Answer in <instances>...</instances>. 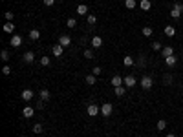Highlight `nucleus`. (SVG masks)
Here are the masks:
<instances>
[{"instance_id":"obj_1","label":"nucleus","mask_w":183,"mask_h":137,"mask_svg":"<svg viewBox=\"0 0 183 137\" xmlns=\"http://www.w3.org/2000/svg\"><path fill=\"white\" fill-rule=\"evenodd\" d=\"M141 88H143V90H150L152 88V84H154V79L150 77V75H143V77H141Z\"/></svg>"},{"instance_id":"obj_2","label":"nucleus","mask_w":183,"mask_h":137,"mask_svg":"<svg viewBox=\"0 0 183 137\" xmlns=\"http://www.w3.org/2000/svg\"><path fill=\"white\" fill-rule=\"evenodd\" d=\"M112 112H114V104L112 102H104V104L101 106V115H103V117H110Z\"/></svg>"},{"instance_id":"obj_3","label":"nucleus","mask_w":183,"mask_h":137,"mask_svg":"<svg viewBox=\"0 0 183 137\" xmlns=\"http://www.w3.org/2000/svg\"><path fill=\"white\" fill-rule=\"evenodd\" d=\"M183 13V4H174L172 6V11H170V17L172 18H179Z\"/></svg>"},{"instance_id":"obj_4","label":"nucleus","mask_w":183,"mask_h":137,"mask_svg":"<svg viewBox=\"0 0 183 137\" xmlns=\"http://www.w3.org/2000/svg\"><path fill=\"white\" fill-rule=\"evenodd\" d=\"M86 113L90 115V117H95V115H99V113H101V110H99V106H97V104H88Z\"/></svg>"},{"instance_id":"obj_5","label":"nucleus","mask_w":183,"mask_h":137,"mask_svg":"<svg viewBox=\"0 0 183 137\" xmlns=\"http://www.w3.org/2000/svg\"><path fill=\"white\" fill-rule=\"evenodd\" d=\"M123 84H125L126 88H134L135 84H137V80H135L134 75H126V77L123 79Z\"/></svg>"},{"instance_id":"obj_6","label":"nucleus","mask_w":183,"mask_h":137,"mask_svg":"<svg viewBox=\"0 0 183 137\" xmlns=\"http://www.w3.org/2000/svg\"><path fill=\"white\" fill-rule=\"evenodd\" d=\"M20 99L26 101V102L31 101V99H33V90H29V88H28V90H24L22 93H20Z\"/></svg>"},{"instance_id":"obj_7","label":"nucleus","mask_w":183,"mask_h":137,"mask_svg":"<svg viewBox=\"0 0 183 137\" xmlns=\"http://www.w3.org/2000/svg\"><path fill=\"white\" fill-rule=\"evenodd\" d=\"M62 50H64V46H60L59 42L51 48V51H53V55H55V57H62Z\"/></svg>"},{"instance_id":"obj_8","label":"nucleus","mask_w":183,"mask_h":137,"mask_svg":"<svg viewBox=\"0 0 183 137\" xmlns=\"http://www.w3.org/2000/svg\"><path fill=\"white\" fill-rule=\"evenodd\" d=\"M22 59H24V62H26V64H31L33 60H35V53H33V51H26Z\"/></svg>"},{"instance_id":"obj_9","label":"nucleus","mask_w":183,"mask_h":137,"mask_svg":"<svg viewBox=\"0 0 183 137\" xmlns=\"http://www.w3.org/2000/svg\"><path fill=\"white\" fill-rule=\"evenodd\" d=\"M22 115L26 119H29V117H33V115H35V110H33L31 106H26L24 110H22Z\"/></svg>"},{"instance_id":"obj_10","label":"nucleus","mask_w":183,"mask_h":137,"mask_svg":"<svg viewBox=\"0 0 183 137\" xmlns=\"http://www.w3.org/2000/svg\"><path fill=\"white\" fill-rule=\"evenodd\" d=\"M165 62H167L168 68H174L176 62H178V57H176V55H170V57H167V59H165Z\"/></svg>"},{"instance_id":"obj_11","label":"nucleus","mask_w":183,"mask_h":137,"mask_svg":"<svg viewBox=\"0 0 183 137\" xmlns=\"http://www.w3.org/2000/svg\"><path fill=\"white\" fill-rule=\"evenodd\" d=\"M20 44H22V37H20V35H13L11 37V46L13 48H18Z\"/></svg>"},{"instance_id":"obj_12","label":"nucleus","mask_w":183,"mask_h":137,"mask_svg":"<svg viewBox=\"0 0 183 137\" xmlns=\"http://www.w3.org/2000/svg\"><path fill=\"white\" fill-rule=\"evenodd\" d=\"M161 55L167 59V57H170V55H174V50H172V46H165L163 50H161Z\"/></svg>"},{"instance_id":"obj_13","label":"nucleus","mask_w":183,"mask_h":137,"mask_svg":"<svg viewBox=\"0 0 183 137\" xmlns=\"http://www.w3.org/2000/svg\"><path fill=\"white\" fill-rule=\"evenodd\" d=\"M59 44L66 48V46H70V44H72V38H70V37H68V35H62V37H60V38H59Z\"/></svg>"},{"instance_id":"obj_14","label":"nucleus","mask_w":183,"mask_h":137,"mask_svg":"<svg viewBox=\"0 0 183 137\" xmlns=\"http://www.w3.org/2000/svg\"><path fill=\"white\" fill-rule=\"evenodd\" d=\"M112 84H114V88L121 86V84H123V77H121V75H114V77H112Z\"/></svg>"},{"instance_id":"obj_15","label":"nucleus","mask_w":183,"mask_h":137,"mask_svg":"<svg viewBox=\"0 0 183 137\" xmlns=\"http://www.w3.org/2000/svg\"><path fill=\"white\" fill-rule=\"evenodd\" d=\"M86 13H88V6H86V4H81V6H77V15L84 17Z\"/></svg>"},{"instance_id":"obj_16","label":"nucleus","mask_w":183,"mask_h":137,"mask_svg":"<svg viewBox=\"0 0 183 137\" xmlns=\"http://www.w3.org/2000/svg\"><path fill=\"white\" fill-rule=\"evenodd\" d=\"M163 31H165L167 37H174V35H176V27H174V26H165Z\"/></svg>"},{"instance_id":"obj_17","label":"nucleus","mask_w":183,"mask_h":137,"mask_svg":"<svg viewBox=\"0 0 183 137\" xmlns=\"http://www.w3.org/2000/svg\"><path fill=\"white\" fill-rule=\"evenodd\" d=\"M139 8H141V9H143V11H148V9H150V8H152V4H150V0H141V2H139Z\"/></svg>"},{"instance_id":"obj_18","label":"nucleus","mask_w":183,"mask_h":137,"mask_svg":"<svg viewBox=\"0 0 183 137\" xmlns=\"http://www.w3.org/2000/svg\"><path fill=\"white\" fill-rule=\"evenodd\" d=\"M123 64H125L126 68H130V66H134V64H135V60H134V57H130V55H126V57L123 59Z\"/></svg>"},{"instance_id":"obj_19","label":"nucleus","mask_w":183,"mask_h":137,"mask_svg":"<svg viewBox=\"0 0 183 137\" xmlns=\"http://www.w3.org/2000/svg\"><path fill=\"white\" fill-rule=\"evenodd\" d=\"M95 80H97L95 75H86V79H84V82L88 86H93V84H95Z\"/></svg>"},{"instance_id":"obj_20","label":"nucleus","mask_w":183,"mask_h":137,"mask_svg":"<svg viewBox=\"0 0 183 137\" xmlns=\"http://www.w3.org/2000/svg\"><path fill=\"white\" fill-rule=\"evenodd\" d=\"M92 46L93 48H101V46H103V38H101V37H93L92 38Z\"/></svg>"},{"instance_id":"obj_21","label":"nucleus","mask_w":183,"mask_h":137,"mask_svg":"<svg viewBox=\"0 0 183 137\" xmlns=\"http://www.w3.org/2000/svg\"><path fill=\"white\" fill-rule=\"evenodd\" d=\"M15 31V26H13V22H6L4 24V33H13Z\"/></svg>"},{"instance_id":"obj_22","label":"nucleus","mask_w":183,"mask_h":137,"mask_svg":"<svg viewBox=\"0 0 183 137\" xmlns=\"http://www.w3.org/2000/svg\"><path fill=\"white\" fill-rule=\"evenodd\" d=\"M29 38H31V40H39V38H40V31H39V29H31V31H29Z\"/></svg>"},{"instance_id":"obj_23","label":"nucleus","mask_w":183,"mask_h":137,"mask_svg":"<svg viewBox=\"0 0 183 137\" xmlns=\"http://www.w3.org/2000/svg\"><path fill=\"white\" fill-rule=\"evenodd\" d=\"M135 64H137L139 68H143V66L147 64V59H145V55H139V57H137V60H135Z\"/></svg>"},{"instance_id":"obj_24","label":"nucleus","mask_w":183,"mask_h":137,"mask_svg":"<svg viewBox=\"0 0 183 137\" xmlns=\"http://www.w3.org/2000/svg\"><path fill=\"white\" fill-rule=\"evenodd\" d=\"M152 50L154 51H161V50H163V46H161L159 40H154V42H152Z\"/></svg>"},{"instance_id":"obj_25","label":"nucleus","mask_w":183,"mask_h":137,"mask_svg":"<svg viewBox=\"0 0 183 137\" xmlns=\"http://www.w3.org/2000/svg\"><path fill=\"white\" fill-rule=\"evenodd\" d=\"M143 37H152V27L150 26H143Z\"/></svg>"},{"instance_id":"obj_26","label":"nucleus","mask_w":183,"mask_h":137,"mask_svg":"<svg viewBox=\"0 0 183 137\" xmlns=\"http://www.w3.org/2000/svg\"><path fill=\"white\" fill-rule=\"evenodd\" d=\"M0 59H2L4 62H8V60H9V51H8V50H2V53H0Z\"/></svg>"},{"instance_id":"obj_27","label":"nucleus","mask_w":183,"mask_h":137,"mask_svg":"<svg viewBox=\"0 0 183 137\" xmlns=\"http://www.w3.org/2000/svg\"><path fill=\"white\" fill-rule=\"evenodd\" d=\"M40 99H42V101H48V99H50V90H40Z\"/></svg>"},{"instance_id":"obj_28","label":"nucleus","mask_w":183,"mask_h":137,"mask_svg":"<svg viewBox=\"0 0 183 137\" xmlns=\"http://www.w3.org/2000/svg\"><path fill=\"white\" fill-rule=\"evenodd\" d=\"M33 132H35V134H42L44 132V126L40 124V122H37V124L33 126Z\"/></svg>"},{"instance_id":"obj_29","label":"nucleus","mask_w":183,"mask_h":137,"mask_svg":"<svg viewBox=\"0 0 183 137\" xmlns=\"http://www.w3.org/2000/svg\"><path fill=\"white\" fill-rule=\"evenodd\" d=\"M114 92H116V95H117V97H123V95H125V92H126V90H125V88H123V86H117V88H116V90H114Z\"/></svg>"},{"instance_id":"obj_30","label":"nucleus","mask_w":183,"mask_h":137,"mask_svg":"<svg viewBox=\"0 0 183 137\" xmlns=\"http://www.w3.org/2000/svg\"><path fill=\"white\" fill-rule=\"evenodd\" d=\"M165 128H167V121L159 119V121H158V132H161V130H165Z\"/></svg>"},{"instance_id":"obj_31","label":"nucleus","mask_w":183,"mask_h":137,"mask_svg":"<svg viewBox=\"0 0 183 137\" xmlns=\"http://www.w3.org/2000/svg\"><path fill=\"white\" fill-rule=\"evenodd\" d=\"M125 6H126V9H134L135 8V0H125Z\"/></svg>"},{"instance_id":"obj_32","label":"nucleus","mask_w":183,"mask_h":137,"mask_svg":"<svg viewBox=\"0 0 183 137\" xmlns=\"http://www.w3.org/2000/svg\"><path fill=\"white\" fill-rule=\"evenodd\" d=\"M66 26H68V27H75V26H77V20L73 18V17H70V18H68V22H66Z\"/></svg>"},{"instance_id":"obj_33","label":"nucleus","mask_w":183,"mask_h":137,"mask_svg":"<svg viewBox=\"0 0 183 137\" xmlns=\"http://www.w3.org/2000/svg\"><path fill=\"white\" fill-rule=\"evenodd\" d=\"M50 62H51L50 57H40V64L42 66H50Z\"/></svg>"},{"instance_id":"obj_34","label":"nucleus","mask_w":183,"mask_h":137,"mask_svg":"<svg viewBox=\"0 0 183 137\" xmlns=\"http://www.w3.org/2000/svg\"><path fill=\"white\" fill-rule=\"evenodd\" d=\"M84 57H86V59H93L95 55H93V51H92V50H84Z\"/></svg>"},{"instance_id":"obj_35","label":"nucleus","mask_w":183,"mask_h":137,"mask_svg":"<svg viewBox=\"0 0 183 137\" xmlns=\"http://www.w3.org/2000/svg\"><path fill=\"white\" fill-rule=\"evenodd\" d=\"M101 71H103V70H101L99 66H95V68L92 70V75H95V77H99V75H101Z\"/></svg>"},{"instance_id":"obj_36","label":"nucleus","mask_w":183,"mask_h":137,"mask_svg":"<svg viewBox=\"0 0 183 137\" xmlns=\"http://www.w3.org/2000/svg\"><path fill=\"white\" fill-rule=\"evenodd\" d=\"M86 22H88V24H90V26H93V24H95V17H93V15H88V18H86Z\"/></svg>"},{"instance_id":"obj_37","label":"nucleus","mask_w":183,"mask_h":137,"mask_svg":"<svg viewBox=\"0 0 183 137\" xmlns=\"http://www.w3.org/2000/svg\"><path fill=\"white\" fill-rule=\"evenodd\" d=\"M13 17H15V15H13V11H6V20H8V22H11Z\"/></svg>"},{"instance_id":"obj_38","label":"nucleus","mask_w":183,"mask_h":137,"mask_svg":"<svg viewBox=\"0 0 183 137\" xmlns=\"http://www.w3.org/2000/svg\"><path fill=\"white\" fill-rule=\"evenodd\" d=\"M2 73H4V75H9V73H11V68H9L8 64H6V66L2 68Z\"/></svg>"},{"instance_id":"obj_39","label":"nucleus","mask_w":183,"mask_h":137,"mask_svg":"<svg viewBox=\"0 0 183 137\" xmlns=\"http://www.w3.org/2000/svg\"><path fill=\"white\" fill-rule=\"evenodd\" d=\"M37 108H39V110H42V108H44V101H42V99H39V102H37Z\"/></svg>"},{"instance_id":"obj_40","label":"nucleus","mask_w":183,"mask_h":137,"mask_svg":"<svg viewBox=\"0 0 183 137\" xmlns=\"http://www.w3.org/2000/svg\"><path fill=\"white\" fill-rule=\"evenodd\" d=\"M165 82H167V84H170V82H172V75H165Z\"/></svg>"},{"instance_id":"obj_41","label":"nucleus","mask_w":183,"mask_h":137,"mask_svg":"<svg viewBox=\"0 0 183 137\" xmlns=\"http://www.w3.org/2000/svg\"><path fill=\"white\" fill-rule=\"evenodd\" d=\"M55 4V0H44V6H53Z\"/></svg>"},{"instance_id":"obj_42","label":"nucleus","mask_w":183,"mask_h":137,"mask_svg":"<svg viewBox=\"0 0 183 137\" xmlns=\"http://www.w3.org/2000/svg\"><path fill=\"white\" fill-rule=\"evenodd\" d=\"M167 137H176V135H174V134H168V135H167Z\"/></svg>"},{"instance_id":"obj_43","label":"nucleus","mask_w":183,"mask_h":137,"mask_svg":"<svg viewBox=\"0 0 183 137\" xmlns=\"http://www.w3.org/2000/svg\"><path fill=\"white\" fill-rule=\"evenodd\" d=\"M59 2H64V0H59Z\"/></svg>"}]
</instances>
